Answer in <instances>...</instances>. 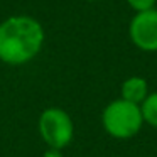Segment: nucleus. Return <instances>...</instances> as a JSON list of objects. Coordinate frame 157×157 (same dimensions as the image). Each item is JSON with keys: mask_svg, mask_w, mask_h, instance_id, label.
Instances as JSON below:
<instances>
[{"mask_svg": "<svg viewBox=\"0 0 157 157\" xmlns=\"http://www.w3.org/2000/svg\"><path fill=\"white\" fill-rule=\"evenodd\" d=\"M44 29L29 15H14L0 24V61L21 66L32 61L44 44Z\"/></svg>", "mask_w": 157, "mask_h": 157, "instance_id": "f257e3e1", "label": "nucleus"}, {"mask_svg": "<svg viewBox=\"0 0 157 157\" xmlns=\"http://www.w3.org/2000/svg\"><path fill=\"white\" fill-rule=\"evenodd\" d=\"M39 135L48 147L52 149H66L75 137V123L69 113L58 106L46 108L39 115L37 122Z\"/></svg>", "mask_w": 157, "mask_h": 157, "instance_id": "7ed1b4c3", "label": "nucleus"}, {"mask_svg": "<svg viewBox=\"0 0 157 157\" xmlns=\"http://www.w3.org/2000/svg\"><path fill=\"white\" fill-rule=\"evenodd\" d=\"M101 125L105 132L113 139H132L144 127L140 105L130 103L122 98L113 100L103 108Z\"/></svg>", "mask_w": 157, "mask_h": 157, "instance_id": "f03ea898", "label": "nucleus"}, {"mask_svg": "<svg viewBox=\"0 0 157 157\" xmlns=\"http://www.w3.org/2000/svg\"><path fill=\"white\" fill-rule=\"evenodd\" d=\"M128 36L137 49L157 52V9L137 12L128 24Z\"/></svg>", "mask_w": 157, "mask_h": 157, "instance_id": "20e7f679", "label": "nucleus"}, {"mask_svg": "<svg viewBox=\"0 0 157 157\" xmlns=\"http://www.w3.org/2000/svg\"><path fill=\"white\" fill-rule=\"evenodd\" d=\"M155 2L157 0H127V4L130 5V9H133L137 12H145V10H152L155 9Z\"/></svg>", "mask_w": 157, "mask_h": 157, "instance_id": "0eeeda50", "label": "nucleus"}, {"mask_svg": "<svg viewBox=\"0 0 157 157\" xmlns=\"http://www.w3.org/2000/svg\"><path fill=\"white\" fill-rule=\"evenodd\" d=\"M120 93H122V96H120L122 100L140 105L149 96V83L142 76H130L122 83Z\"/></svg>", "mask_w": 157, "mask_h": 157, "instance_id": "39448f33", "label": "nucleus"}, {"mask_svg": "<svg viewBox=\"0 0 157 157\" xmlns=\"http://www.w3.org/2000/svg\"><path fill=\"white\" fill-rule=\"evenodd\" d=\"M44 157H63V152L59 149H52V147H48V150L44 152Z\"/></svg>", "mask_w": 157, "mask_h": 157, "instance_id": "6e6552de", "label": "nucleus"}, {"mask_svg": "<svg viewBox=\"0 0 157 157\" xmlns=\"http://www.w3.org/2000/svg\"><path fill=\"white\" fill-rule=\"evenodd\" d=\"M88 2H98V0H88Z\"/></svg>", "mask_w": 157, "mask_h": 157, "instance_id": "1a4fd4ad", "label": "nucleus"}, {"mask_svg": "<svg viewBox=\"0 0 157 157\" xmlns=\"http://www.w3.org/2000/svg\"><path fill=\"white\" fill-rule=\"evenodd\" d=\"M140 112L144 123L157 128V91L149 93V96L140 103Z\"/></svg>", "mask_w": 157, "mask_h": 157, "instance_id": "423d86ee", "label": "nucleus"}]
</instances>
